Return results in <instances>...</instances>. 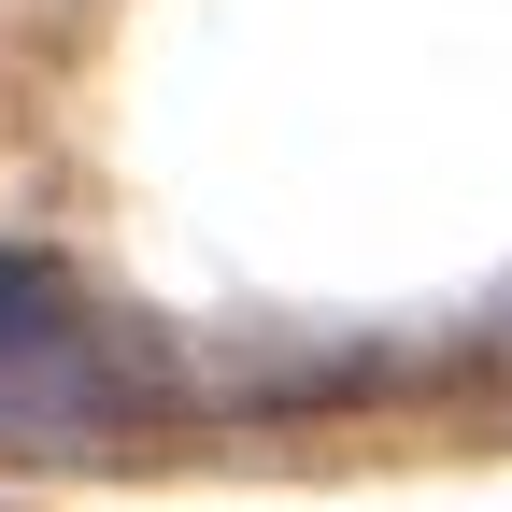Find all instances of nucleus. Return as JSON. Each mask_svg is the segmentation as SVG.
<instances>
[{
	"label": "nucleus",
	"mask_w": 512,
	"mask_h": 512,
	"mask_svg": "<svg viewBox=\"0 0 512 512\" xmlns=\"http://www.w3.org/2000/svg\"><path fill=\"white\" fill-rule=\"evenodd\" d=\"M171 399V342L57 271V256H0V441H114Z\"/></svg>",
	"instance_id": "obj_1"
}]
</instances>
